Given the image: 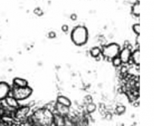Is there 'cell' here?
<instances>
[{"instance_id": "cell-1", "label": "cell", "mask_w": 154, "mask_h": 126, "mask_svg": "<svg viewBox=\"0 0 154 126\" xmlns=\"http://www.w3.org/2000/svg\"><path fill=\"white\" fill-rule=\"evenodd\" d=\"M31 118L35 126H53L54 113L46 107L40 108L33 113Z\"/></svg>"}, {"instance_id": "cell-2", "label": "cell", "mask_w": 154, "mask_h": 126, "mask_svg": "<svg viewBox=\"0 0 154 126\" xmlns=\"http://www.w3.org/2000/svg\"><path fill=\"white\" fill-rule=\"evenodd\" d=\"M71 38L76 46H82L86 44L88 40V29L84 26H78L72 30Z\"/></svg>"}, {"instance_id": "cell-3", "label": "cell", "mask_w": 154, "mask_h": 126, "mask_svg": "<svg viewBox=\"0 0 154 126\" xmlns=\"http://www.w3.org/2000/svg\"><path fill=\"white\" fill-rule=\"evenodd\" d=\"M32 93V89L29 86L24 87H16L13 86L11 88L10 95L19 101L28 99L31 96Z\"/></svg>"}, {"instance_id": "cell-4", "label": "cell", "mask_w": 154, "mask_h": 126, "mask_svg": "<svg viewBox=\"0 0 154 126\" xmlns=\"http://www.w3.org/2000/svg\"><path fill=\"white\" fill-rule=\"evenodd\" d=\"M120 49V46L118 44L115 43H110L103 47L101 54L105 58L112 60L113 58L119 56L121 51Z\"/></svg>"}, {"instance_id": "cell-5", "label": "cell", "mask_w": 154, "mask_h": 126, "mask_svg": "<svg viewBox=\"0 0 154 126\" xmlns=\"http://www.w3.org/2000/svg\"><path fill=\"white\" fill-rule=\"evenodd\" d=\"M132 53V49L128 47H124L121 51H120L119 57L122 62V63H129V62L131 61Z\"/></svg>"}, {"instance_id": "cell-6", "label": "cell", "mask_w": 154, "mask_h": 126, "mask_svg": "<svg viewBox=\"0 0 154 126\" xmlns=\"http://www.w3.org/2000/svg\"><path fill=\"white\" fill-rule=\"evenodd\" d=\"M11 87L5 82H0V101L4 100L10 95Z\"/></svg>"}, {"instance_id": "cell-7", "label": "cell", "mask_w": 154, "mask_h": 126, "mask_svg": "<svg viewBox=\"0 0 154 126\" xmlns=\"http://www.w3.org/2000/svg\"><path fill=\"white\" fill-rule=\"evenodd\" d=\"M54 110L56 111L55 113H57L63 117L68 115L69 112V107L64 106L57 103H56L54 106Z\"/></svg>"}, {"instance_id": "cell-8", "label": "cell", "mask_w": 154, "mask_h": 126, "mask_svg": "<svg viewBox=\"0 0 154 126\" xmlns=\"http://www.w3.org/2000/svg\"><path fill=\"white\" fill-rule=\"evenodd\" d=\"M4 100L6 105L11 109H17L20 106L18 100L11 95L8 96Z\"/></svg>"}, {"instance_id": "cell-9", "label": "cell", "mask_w": 154, "mask_h": 126, "mask_svg": "<svg viewBox=\"0 0 154 126\" xmlns=\"http://www.w3.org/2000/svg\"><path fill=\"white\" fill-rule=\"evenodd\" d=\"M29 110H30V107H29L28 106H24L21 108H20L17 111V113L15 115L16 117H17L19 119H22V118L26 116V115L29 113Z\"/></svg>"}, {"instance_id": "cell-10", "label": "cell", "mask_w": 154, "mask_h": 126, "mask_svg": "<svg viewBox=\"0 0 154 126\" xmlns=\"http://www.w3.org/2000/svg\"><path fill=\"white\" fill-rule=\"evenodd\" d=\"M65 117L57 114L54 113V126H64L65 125Z\"/></svg>"}, {"instance_id": "cell-11", "label": "cell", "mask_w": 154, "mask_h": 126, "mask_svg": "<svg viewBox=\"0 0 154 126\" xmlns=\"http://www.w3.org/2000/svg\"><path fill=\"white\" fill-rule=\"evenodd\" d=\"M57 103L68 107L71 106V102L70 99L64 96H59L57 99Z\"/></svg>"}, {"instance_id": "cell-12", "label": "cell", "mask_w": 154, "mask_h": 126, "mask_svg": "<svg viewBox=\"0 0 154 126\" xmlns=\"http://www.w3.org/2000/svg\"><path fill=\"white\" fill-rule=\"evenodd\" d=\"M13 86L16 87H24L28 86V83L26 79L17 78L13 81Z\"/></svg>"}, {"instance_id": "cell-13", "label": "cell", "mask_w": 154, "mask_h": 126, "mask_svg": "<svg viewBox=\"0 0 154 126\" xmlns=\"http://www.w3.org/2000/svg\"><path fill=\"white\" fill-rule=\"evenodd\" d=\"M133 63L136 66H139L140 64V49H136L133 53H132L131 59Z\"/></svg>"}, {"instance_id": "cell-14", "label": "cell", "mask_w": 154, "mask_h": 126, "mask_svg": "<svg viewBox=\"0 0 154 126\" xmlns=\"http://www.w3.org/2000/svg\"><path fill=\"white\" fill-rule=\"evenodd\" d=\"M101 53L102 49L98 46L92 48L90 50V54L94 58L98 57L101 54Z\"/></svg>"}, {"instance_id": "cell-15", "label": "cell", "mask_w": 154, "mask_h": 126, "mask_svg": "<svg viewBox=\"0 0 154 126\" xmlns=\"http://www.w3.org/2000/svg\"><path fill=\"white\" fill-rule=\"evenodd\" d=\"M140 2H136L133 6L132 7V14L136 16V17H140Z\"/></svg>"}, {"instance_id": "cell-16", "label": "cell", "mask_w": 154, "mask_h": 126, "mask_svg": "<svg viewBox=\"0 0 154 126\" xmlns=\"http://www.w3.org/2000/svg\"><path fill=\"white\" fill-rule=\"evenodd\" d=\"M86 109L88 113H93L94 112L96 109V106L93 103H90L87 105H86Z\"/></svg>"}, {"instance_id": "cell-17", "label": "cell", "mask_w": 154, "mask_h": 126, "mask_svg": "<svg viewBox=\"0 0 154 126\" xmlns=\"http://www.w3.org/2000/svg\"><path fill=\"white\" fill-rule=\"evenodd\" d=\"M112 63H113V65L115 67H119L122 64L119 56H117V57L113 58L112 59Z\"/></svg>"}, {"instance_id": "cell-18", "label": "cell", "mask_w": 154, "mask_h": 126, "mask_svg": "<svg viewBox=\"0 0 154 126\" xmlns=\"http://www.w3.org/2000/svg\"><path fill=\"white\" fill-rule=\"evenodd\" d=\"M126 110L125 107L122 106V105H120L116 107V112L117 113V114L118 115H121L122 113H124Z\"/></svg>"}, {"instance_id": "cell-19", "label": "cell", "mask_w": 154, "mask_h": 126, "mask_svg": "<svg viewBox=\"0 0 154 126\" xmlns=\"http://www.w3.org/2000/svg\"><path fill=\"white\" fill-rule=\"evenodd\" d=\"M134 32L138 35L140 34V24L139 23L134 24L132 26Z\"/></svg>"}, {"instance_id": "cell-20", "label": "cell", "mask_w": 154, "mask_h": 126, "mask_svg": "<svg viewBox=\"0 0 154 126\" xmlns=\"http://www.w3.org/2000/svg\"><path fill=\"white\" fill-rule=\"evenodd\" d=\"M84 103L87 105L90 103H93V99L91 97V96H87L85 97L84 99Z\"/></svg>"}, {"instance_id": "cell-21", "label": "cell", "mask_w": 154, "mask_h": 126, "mask_svg": "<svg viewBox=\"0 0 154 126\" xmlns=\"http://www.w3.org/2000/svg\"><path fill=\"white\" fill-rule=\"evenodd\" d=\"M34 12L37 15H38V16H40V15H42L43 12L42 11V10L40 8H37L34 9Z\"/></svg>"}, {"instance_id": "cell-22", "label": "cell", "mask_w": 154, "mask_h": 126, "mask_svg": "<svg viewBox=\"0 0 154 126\" xmlns=\"http://www.w3.org/2000/svg\"><path fill=\"white\" fill-rule=\"evenodd\" d=\"M62 30L63 32H66L68 31L69 30V27L67 24H63V26H62Z\"/></svg>"}, {"instance_id": "cell-23", "label": "cell", "mask_w": 154, "mask_h": 126, "mask_svg": "<svg viewBox=\"0 0 154 126\" xmlns=\"http://www.w3.org/2000/svg\"><path fill=\"white\" fill-rule=\"evenodd\" d=\"M48 37L50 38H54L56 37V32H53V31H51L50 32H49L48 34Z\"/></svg>"}, {"instance_id": "cell-24", "label": "cell", "mask_w": 154, "mask_h": 126, "mask_svg": "<svg viewBox=\"0 0 154 126\" xmlns=\"http://www.w3.org/2000/svg\"><path fill=\"white\" fill-rule=\"evenodd\" d=\"M70 18H71V19L72 20L75 21V20H77V18H78V16H77V15L75 14H72L71 15Z\"/></svg>"}, {"instance_id": "cell-25", "label": "cell", "mask_w": 154, "mask_h": 126, "mask_svg": "<svg viewBox=\"0 0 154 126\" xmlns=\"http://www.w3.org/2000/svg\"><path fill=\"white\" fill-rule=\"evenodd\" d=\"M136 43H137V44L140 45V35H137V38H136Z\"/></svg>"}]
</instances>
